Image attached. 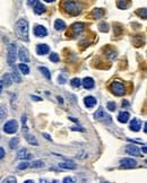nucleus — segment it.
I'll list each match as a JSON object with an SVG mask.
<instances>
[{
	"label": "nucleus",
	"mask_w": 147,
	"mask_h": 183,
	"mask_svg": "<svg viewBox=\"0 0 147 183\" xmlns=\"http://www.w3.org/2000/svg\"><path fill=\"white\" fill-rule=\"evenodd\" d=\"M2 87H3V85H2V81L0 80V93H1V91H2Z\"/></svg>",
	"instance_id": "48"
},
{
	"label": "nucleus",
	"mask_w": 147,
	"mask_h": 183,
	"mask_svg": "<svg viewBox=\"0 0 147 183\" xmlns=\"http://www.w3.org/2000/svg\"><path fill=\"white\" fill-rule=\"evenodd\" d=\"M69 120H71V121H74V122L78 123V120H77V119H74V118H69Z\"/></svg>",
	"instance_id": "47"
},
{
	"label": "nucleus",
	"mask_w": 147,
	"mask_h": 183,
	"mask_svg": "<svg viewBox=\"0 0 147 183\" xmlns=\"http://www.w3.org/2000/svg\"><path fill=\"white\" fill-rule=\"evenodd\" d=\"M110 89H111V92H112L113 94H115L117 96H122V95L126 94L125 85H123L122 83L118 81V80H115V81H113V83L111 84Z\"/></svg>",
	"instance_id": "3"
},
{
	"label": "nucleus",
	"mask_w": 147,
	"mask_h": 183,
	"mask_svg": "<svg viewBox=\"0 0 147 183\" xmlns=\"http://www.w3.org/2000/svg\"><path fill=\"white\" fill-rule=\"evenodd\" d=\"M103 15H104V10L101 9V8H96V9L93 10V17L94 18H101V17H103Z\"/></svg>",
	"instance_id": "21"
},
{
	"label": "nucleus",
	"mask_w": 147,
	"mask_h": 183,
	"mask_svg": "<svg viewBox=\"0 0 147 183\" xmlns=\"http://www.w3.org/2000/svg\"><path fill=\"white\" fill-rule=\"evenodd\" d=\"M51 183H58V181H52Z\"/></svg>",
	"instance_id": "52"
},
{
	"label": "nucleus",
	"mask_w": 147,
	"mask_h": 183,
	"mask_svg": "<svg viewBox=\"0 0 147 183\" xmlns=\"http://www.w3.org/2000/svg\"><path fill=\"white\" fill-rule=\"evenodd\" d=\"M83 86L86 88V89H91L94 87V80H93L91 77H86L83 79Z\"/></svg>",
	"instance_id": "13"
},
{
	"label": "nucleus",
	"mask_w": 147,
	"mask_h": 183,
	"mask_svg": "<svg viewBox=\"0 0 147 183\" xmlns=\"http://www.w3.org/2000/svg\"><path fill=\"white\" fill-rule=\"evenodd\" d=\"M43 137H44V138H47L48 140H52V139H51V137H50L48 133H43Z\"/></svg>",
	"instance_id": "43"
},
{
	"label": "nucleus",
	"mask_w": 147,
	"mask_h": 183,
	"mask_svg": "<svg viewBox=\"0 0 147 183\" xmlns=\"http://www.w3.org/2000/svg\"><path fill=\"white\" fill-rule=\"evenodd\" d=\"M5 157V150L2 147H0V159H2Z\"/></svg>",
	"instance_id": "42"
},
{
	"label": "nucleus",
	"mask_w": 147,
	"mask_h": 183,
	"mask_svg": "<svg viewBox=\"0 0 147 183\" xmlns=\"http://www.w3.org/2000/svg\"><path fill=\"white\" fill-rule=\"evenodd\" d=\"M104 183H108V182H104Z\"/></svg>",
	"instance_id": "53"
},
{
	"label": "nucleus",
	"mask_w": 147,
	"mask_h": 183,
	"mask_svg": "<svg viewBox=\"0 0 147 183\" xmlns=\"http://www.w3.org/2000/svg\"><path fill=\"white\" fill-rule=\"evenodd\" d=\"M57 98H58V101H59V103H60V104H63V98H62V97H60V96H58Z\"/></svg>",
	"instance_id": "44"
},
{
	"label": "nucleus",
	"mask_w": 147,
	"mask_h": 183,
	"mask_svg": "<svg viewBox=\"0 0 147 183\" xmlns=\"http://www.w3.org/2000/svg\"><path fill=\"white\" fill-rule=\"evenodd\" d=\"M24 183H34V182H33L32 180H27V181H25Z\"/></svg>",
	"instance_id": "49"
},
{
	"label": "nucleus",
	"mask_w": 147,
	"mask_h": 183,
	"mask_svg": "<svg viewBox=\"0 0 147 183\" xmlns=\"http://www.w3.org/2000/svg\"><path fill=\"white\" fill-rule=\"evenodd\" d=\"M60 168H63V170H75L76 168V164L73 162H67V163H60L59 164Z\"/></svg>",
	"instance_id": "16"
},
{
	"label": "nucleus",
	"mask_w": 147,
	"mask_h": 183,
	"mask_svg": "<svg viewBox=\"0 0 147 183\" xmlns=\"http://www.w3.org/2000/svg\"><path fill=\"white\" fill-rule=\"evenodd\" d=\"M117 6L119 7V8H123V9H126L127 7L129 6V1H118L117 2Z\"/></svg>",
	"instance_id": "29"
},
{
	"label": "nucleus",
	"mask_w": 147,
	"mask_h": 183,
	"mask_svg": "<svg viewBox=\"0 0 147 183\" xmlns=\"http://www.w3.org/2000/svg\"><path fill=\"white\" fill-rule=\"evenodd\" d=\"M6 115H7V109L3 105H1L0 106V122L6 118Z\"/></svg>",
	"instance_id": "27"
},
{
	"label": "nucleus",
	"mask_w": 147,
	"mask_h": 183,
	"mask_svg": "<svg viewBox=\"0 0 147 183\" xmlns=\"http://www.w3.org/2000/svg\"><path fill=\"white\" fill-rule=\"evenodd\" d=\"M126 151L130 154V155H132V156H139L142 153H140V150H139V148L137 146H135V145H128V146L126 147Z\"/></svg>",
	"instance_id": "8"
},
{
	"label": "nucleus",
	"mask_w": 147,
	"mask_h": 183,
	"mask_svg": "<svg viewBox=\"0 0 147 183\" xmlns=\"http://www.w3.org/2000/svg\"><path fill=\"white\" fill-rule=\"evenodd\" d=\"M71 85H73L74 87H79V86H80V80H79V78H74L73 80H71Z\"/></svg>",
	"instance_id": "33"
},
{
	"label": "nucleus",
	"mask_w": 147,
	"mask_h": 183,
	"mask_svg": "<svg viewBox=\"0 0 147 183\" xmlns=\"http://www.w3.org/2000/svg\"><path fill=\"white\" fill-rule=\"evenodd\" d=\"M3 84L6 86H10L11 85V76L9 73H5L3 75Z\"/></svg>",
	"instance_id": "25"
},
{
	"label": "nucleus",
	"mask_w": 147,
	"mask_h": 183,
	"mask_svg": "<svg viewBox=\"0 0 147 183\" xmlns=\"http://www.w3.org/2000/svg\"><path fill=\"white\" fill-rule=\"evenodd\" d=\"M34 11L36 15H42L45 11V6L43 3H41L40 1H37L35 3V7H34Z\"/></svg>",
	"instance_id": "14"
},
{
	"label": "nucleus",
	"mask_w": 147,
	"mask_h": 183,
	"mask_svg": "<svg viewBox=\"0 0 147 183\" xmlns=\"http://www.w3.org/2000/svg\"><path fill=\"white\" fill-rule=\"evenodd\" d=\"M11 76H13V79L15 80V83H20V81H22V78H20V76H19L18 70H17V67H13Z\"/></svg>",
	"instance_id": "19"
},
{
	"label": "nucleus",
	"mask_w": 147,
	"mask_h": 183,
	"mask_svg": "<svg viewBox=\"0 0 147 183\" xmlns=\"http://www.w3.org/2000/svg\"><path fill=\"white\" fill-rule=\"evenodd\" d=\"M34 34L36 35V36H47V34H48V32H47V28L44 27V26H42V25H37L36 27H35V30H34Z\"/></svg>",
	"instance_id": "10"
},
{
	"label": "nucleus",
	"mask_w": 147,
	"mask_h": 183,
	"mask_svg": "<svg viewBox=\"0 0 147 183\" xmlns=\"http://www.w3.org/2000/svg\"><path fill=\"white\" fill-rule=\"evenodd\" d=\"M17 129H18V123L15 120H10L3 126V130L7 133H15L17 131Z\"/></svg>",
	"instance_id": "5"
},
{
	"label": "nucleus",
	"mask_w": 147,
	"mask_h": 183,
	"mask_svg": "<svg viewBox=\"0 0 147 183\" xmlns=\"http://www.w3.org/2000/svg\"><path fill=\"white\" fill-rule=\"evenodd\" d=\"M104 116H105V113L103 112V109H102V108H100V109L97 110V112L94 114V118L97 119V120H100V119H102V118H104Z\"/></svg>",
	"instance_id": "26"
},
{
	"label": "nucleus",
	"mask_w": 147,
	"mask_h": 183,
	"mask_svg": "<svg viewBox=\"0 0 147 183\" xmlns=\"http://www.w3.org/2000/svg\"><path fill=\"white\" fill-rule=\"evenodd\" d=\"M43 165H44V163H43L42 161H35V162L32 163V167H33V168H40V167H42Z\"/></svg>",
	"instance_id": "31"
},
{
	"label": "nucleus",
	"mask_w": 147,
	"mask_h": 183,
	"mask_svg": "<svg viewBox=\"0 0 147 183\" xmlns=\"http://www.w3.org/2000/svg\"><path fill=\"white\" fill-rule=\"evenodd\" d=\"M49 58H50V60L53 61V62H58V61H59V55L57 54V53H51Z\"/></svg>",
	"instance_id": "36"
},
{
	"label": "nucleus",
	"mask_w": 147,
	"mask_h": 183,
	"mask_svg": "<svg viewBox=\"0 0 147 183\" xmlns=\"http://www.w3.org/2000/svg\"><path fill=\"white\" fill-rule=\"evenodd\" d=\"M55 30H58V31H62V30H65L66 28V24H65V22L63 20H61V19H57L55 22Z\"/></svg>",
	"instance_id": "20"
},
{
	"label": "nucleus",
	"mask_w": 147,
	"mask_h": 183,
	"mask_svg": "<svg viewBox=\"0 0 147 183\" xmlns=\"http://www.w3.org/2000/svg\"><path fill=\"white\" fill-rule=\"evenodd\" d=\"M71 130H74V131H80V132L85 131V129L82 128V127H74V128H71Z\"/></svg>",
	"instance_id": "40"
},
{
	"label": "nucleus",
	"mask_w": 147,
	"mask_h": 183,
	"mask_svg": "<svg viewBox=\"0 0 147 183\" xmlns=\"http://www.w3.org/2000/svg\"><path fill=\"white\" fill-rule=\"evenodd\" d=\"M63 183H74L73 178H65L63 179Z\"/></svg>",
	"instance_id": "41"
},
{
	"label": "nucleus",
	"mask_w": 147,
	"mask_h": 183,
	"mask_svg": "<svg viewBox=\"0 0 147 183\" xmlns=\"http://www.w3.org/2000/svg\"><path fill=\"white\" fill-rule=\"evenodd\" d=\"M22 123H23V130L25 131V132H27V127H26V115H23L22 116Z\"/></svg>",
	"instance_id": "34"
},
{
	"label": "nucleus",
	"mask_w": 147,
	"mask_h": 183,
	"mask_svg": "<svg viewBox=\"0 0 147 183\" xmlns=\"http://www.w3.org/2000/svg\"><path fill=\"white\" fill-rule=\"evenodd\" d=\"M84 28H85V25L83 23H75V24H73V26L70 28L71 32L74 33L73 36H77L78 34H80L84 31Z\"/></svg>",
	"instance_id": "6"
},
{
	"label": "nucleus",
	"mask_w": 147,
	"mask_h": 183,
	"mask_svg": "<svg viewBox=\"0 0 147 183\" xmlns=\"http://www.w3.org/2000/svg\"><path fill=\"white\" fill-rule=\"evenodd\" d=\"M18 143H19L18 138H13V139L10 140V143H9V147H10L11 149H14V148H16V147H17Z\"/></svg>",
	"instance_id": "28"
},
{
	"label": "nucleus",
	"mask_w": 147,
	"mask_h": 183,
	"mask_svg": "<svg viewBox=\"0 0 147 183\" xmlns=\"http://www.w3.org/2000/svg\"><path fill=\"white\" fill-rule=\"evenodd\" d=\"M115 108H117V106H115V103H113V102H109V103H108V109L110 111H114Z\"/></svg>",
	"instance_id": "38"
},
{
	"label": "nucleus",
	"mask_w": 147,
	"mask_h": 183,
	"mask_svg": "<svg viewBox=\"0 0 147 183\" xmlns=\"http://www.w3.org/2000/svg\"><path fill=\"white\" fill-rule=\"evenodd\" d=\"M58 80H59V83H60V84H65V83H66V77H65L63 75H61V76L59 77V79H58Z\"/></svg>",
	"instance_id": "39"
},
{
	"label": "nucleus",
	"mask_w": 147,
	"mask_h": 183,
	"mask_svg": "<svg viewBox=\"0 0 147 183\" xmlns=\"http://www.w3.org/2000/svg\"><path fill=\"white\" fill-rule=\"evenodd\" d=\"M40 71L43 73V76H44L47 79H51V73H50L48 68H45V67H40Z\"/></svg>",
	"instance_id": "23"
},
{
	"label": "nucleus",
	"mask_w": 147,
	"mask_h": 183,
	"mask_svg": "<svg viewBox=\"0 0 147 183\" xmlns=\"http://www.w3.org/2000/svg\"><path fill=\"white\" fill-rule=\"evenodd\" d=\"M140 127H142V121H139L138 119H132L131 122H130V129L135 132L139 131L140 130Z\"/></svg>",
	"instance_id": "11"
},
{
	"label": "nucleus",
	"mask_w": 147,
	"mask_h": 183,
	"mask_svg": "<svg viewBox=\"0 0 147 183\" xmlns=\"http://www.w3.org/2000/svg\"><path fill=\"white\" fill-rule=\"evenodd\" d=\"M31 98L34 100V101H41V98H40V97H36V96H31Z\"/></svg>",
	"instance_id": "45"
},
{
	"label": "nucleus",
	"mask_w": 147,
	"mask_h": 183,
	"mask_svg": "<svg viewBox=\"0 0 147 183\" xmlns=\"http://www.w3.org/2000/svg\"><path fill=\"white\" fill-rule=\"evenodd\" d=\"M26 140H27V143L28 144H31V145H35L36 146L37 145V141H36V139H35V137L34 136H32V135H27L26 133Z\"/></svg>",
	"instance_id": "22"
},
{
	"label": "nucleus",
	"mask_w": 147,
	"mask_h": 183,
	"mask_svg": "<svg viewBox=\"0 0 147 183\" xmlns=\"http://www.w3.org/2000/svg\"><path fill=\"white\" fill-rule=\"evenodd\" d=\"M32 157V155L31 154H28L27 153V150L25 149V148H23V149H20L18 153V158L20 159H23V158H26V159H30Z\"/></svg>",
	"instance_id": "18"
},
{
	"label": "nucleus",
	"mask_w": 147,
	"mask_h": 183,
	"mask_svg": "<svg viewBox=\"0 0 147 183\" xmlns=\"http://www.w3.org/2000/svg\"><path fill=\"white\" fill-rule=\"evenodd\" d=\"M16 33L20 38L28 41V23L25 19H19L16 23Z\"/></svg>",
	"instance_id": "1"
},
{
	"label": "nucleus",
	"mask_w": 147,
	"mask_h": 183,
	"mask_svg": "<svg viewBox=\"0 0 147 183\" xmlns=\"http://www.w3.org/2000/svg\"><path fill=\"white\" fill-rule=\"evenodd\" d=\"M122 106H129L128 101H125V102H122Z\"/></svg>",
	"instance_id": "46"
},
{
	"label": "nucleus",
	"mask_w": 147,
	"mask_h": 183,
	"mask_svg": "<svg viewBox=\"0 0 147 183\" xmlns=\"http://www.w3.org/2000/svg\"><path fill=\"white\" fill-rule=\"evenodd\" d=\"M18 69L22 71V73H24V75H27V73H30V69H28L27 65H25V63H23V62L18 65Z\"/></svg>",
	"instance_id": "24"
},
{
	"label": "nucleus",
	"mask_w": 147,
	"mask_h": 183,
	"mask_svg": "<svg viewBox=\"0 0 147 183\" xmlns=\"http://www.w3.org/2000/svg\"><path fill=\"white\" fill-rule=\"evenodd\" d=\"M18 58L22 61H24V62H28V61H30V55H28L27 49L20 48V50H19V52H18Z\"/></svg>",
	"instance_id": "9"
},
{
	"label": "nucleus",
	"mask_w": 147,
	"mask_h": 183,
	"mask_svg": "<svg viewBox=\"0 0 147 183\" xmlns=\"http://www.w3.org/2000/svg\"><path fill=\"white\" fill-rule=\"evenodd\" d=\"M143 151H144V153H146V147L145 146L143 147Z\"/></svg>",
	"instance_id": "51"
},
{
	"label": "nucleus",
	"mask_w": 147,
	"mask_h": 183,
	"mask_svg": "<svg viewBox=\"0 0 147 183\" xmlns=\"http://www.w3.org/2000/svg\"><path fill=\"white\" fill-rule=\"evenodd\" d=\"M36 52L37 54L44 55L49 52V46L47 44H38L36 46Z\"/></svg>",
	"instance_id": "12"
},
{
	"label": "nucleus",
	"mask_w": 147,
	"mask_h": 183,
	"mask_svg": "<svg viewBox=\"0 0 147 183\" xmlns=\"http://www.w3.org/2000/svg\"><path fill=\"white\" fill-rule=\"evenodd\" d=\"M137 15H138V16H140V17H143V18L145 19L147 17L146 8H143V9H138V10H137Z\"/></svg>",
	"instance_id": "30"
},
{
	"label": "nucleus",
	"mask_w": 147,
	"mask_h": 183,
	"mask_svg": "<svg viewBox=\"0 0 147 183\" xmlns=\"http://www.w3.org/2000/svg\"><path fill=\"white\" fill-rule=\"evenodd\" d=\"M2 183H17L16 181V178H14V176H9V178H7V179H5Z\"/></svg>",
	"instance_id": "32"
},
{
	"label": "nucleus",
	"mask_w": 147,
	"mask_h": 183,
	"mask_svg": "<svg viewBox=\"0 0 147 183\" xmlns=\"http://www.w3.org/2000/svg\"><path fill=\"white\" fill-rule=\"evenodd\" d=\"M136 164H137L136 161L132 159V158H123V159L120 161V165L123 168H132V167L136 166Z\"/></svg>",
	"instance_id": "7"
},
{
	"label": "nucleus",
	"mask_w": 147,
	"mask_h": 183,
	"mask_svg": "<svg viewBox=\"0 0 147 183\" xmlns=\"http://www.w3.org/2000/svg\"><path fill=\"white\" fill-rule=\"evenodd\" d=\"M28 166H30V164H28L27 162H23V163H20V164L17 166V168H18V170H26Z\"/></svg>",
	"instance_id": "35"
},
{
	"label": "nucleus",
	"mask_w": 147,
	"mask_h": 183,
	"mask_svg": "<svg viewBox=\"0 0 147 183\" xmlns=\"http://www.w3.org/2000/svg\"><path fill=\"white\" fill-rule=\"evenodd\" d=\"M63 9L66 13L76 16L82 10V5L77 1H63Z\"/></svg>",
	"instance_id": "2"
},
{
	"label": "nucleus",
	"mask_w": 147,
	"mask_h": 183,
	"mask_svg": "<svg viewBox=\"0 0 147 183\" xmlns=\"http://www.w3.org/2000/svg\"><path fill=\"white\" fill-rule=\"evenodd\" d=\"M84 102H85V105H86L87 108H92V106H94V105L96 104V100H95L94 97H92V96L85 97Z\"/></svg>",
	"instance_id": "17"
},
{
	"label": "nucleus",
	"mask_w": 147,
	"mask_h": 183,
	"mask_svg": "<svg viewBox=\"0 0 147 183\" xmlns=\"http://www.w3.org/2000/svg\"><path fill=\"white\" fill-rule=\"evenodd\" d=\"M118 120H119V122H121V123H126L127 121L129 120V113L128 112H120L119 113V115H118Z\"/></svg>",
	"instance_id": "15"
},
{
	"label": "nucleus",
	"mask_w": 147,
	"mask_h": 183,
	"mask_svg": "<svg viewBox=\"0 0 147 183\" xmlns=\"http://www.w3.org/2000/svg\"><path fill=\"white\" fill-rule=\"evenodd\" d=\"M108 30H109V26H108L105 23H103V24L100 25V31H102V32H108Z\"/></svg>",
	"instance_id": "37"
},
{
	"label": "nucleus",
	"mask_w": 147,
	"mask_h": 183,
	"mask_svg": "<svg viewBox=\"0 0 147 183\" xmlns=\"http://www.w3.org/2000/svg\"><path fill=\"white\" fill-rule=\"evenodd\" d=\"M15 60H16V44L11 43L8 46V59H7V62L9 65H14Z\"/></svg>",
	"instance_id": "4"
},
{
	"label": "nucleus",
	"mask_w": 147,
	"mask_h": 183,
	"mask_svg": "<svg viewBox=\"0 0 147 183\" xmlns=\"http://www.w3.org/2000/svg\"><path fill=\"white\" fill-rule=\"evenodd\" d=\"M146 123H145V124H144V132H146V131H147V130H146Z\"/></svg>",
	"instance_id": "50"
}]
</instances>
